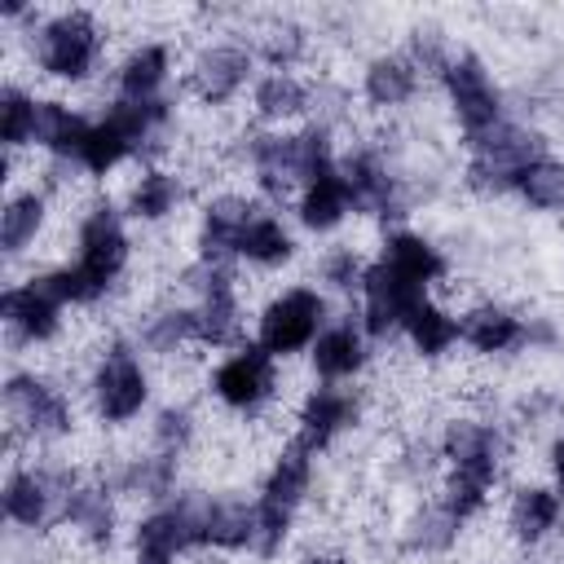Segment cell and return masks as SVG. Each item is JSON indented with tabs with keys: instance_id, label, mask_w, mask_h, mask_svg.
I'll return each instance as SVG.
<instances>
[{
	"instance_id": "6da1fadb",
	"label": "cell",
	"mask_w": 564,
	"mask_h": 564,
	"mask_svg": "<svg viewBox=\"0 0 564 564\" xmlns=\"http://www.w3.org/2000/svg\"><path fill=\"white\" fill-rule=\"evenodd\" d=\"M128 264H132V234L123 207L115 198H93L75 220V256L35 273L66 308H97L101 300L115 295Z\"/></svg>"
},
{
	"instance_id": "7a4b0ae2",
	"label": "cell",
	"mask_w": 564,
	"mask_h": 564,
	"mask_svg": "<svg viewBox=\"0 0 564 564\" xmlns=\"http://www.w3.org/2000/svg\"><path fill=\"white\" fill-rule=\"evenodd\" d=\"M26 48H31V66L48 84L75 88L97 75L106 53V26L97 22L93 9H57V13H44L40 26H31Z\"/></svg>"
},
{
	"instance_id": "3957f363",
	"label": "cell",
	"mask_w": 564,
	"mask_h": 564,
	"mask_svg": "<svg viewBox=\"0 0 564 564\" xmlns=\"http://www.w3.org/2000/svg\"><path fill=\"white\" fill-rule=\"evenodd\" d=\"M84 397L101 427H128L150 410L154 379H150V366L132 335H110L101 344V352L88 366Z\"/></svg>"
},
{
	"instance_id": "277c9868",
	"label": "cell",
	"mask_w": 564,
	"mask_h": 564,
	"mask_svg": "<svg viewBox=\"0 0 564 564\" xmlns=\"http://www.w3.org/2000/svg\"><path fill=\"white\" fill-rule=\"evenodd\" d=\"M463 150H467L463 176H458L463 189H471L476 198H502V194H516V181L533 159L551 154V141L533 123L502 119L498 128L467 137Z\"/></svg>"
},
{
	"instance_id": "5b68a950",
	"label": "cell",
	"mask_w": 564,
	"mask_h": 564,
	"mask_svg": "<svg viewBox=\"0 0 564 564\" xmlns=\"http://www.w3.org/2000/svg\"><path fill=\"white\" fill-rule=\"evenodd\" d=\"M0 397H4V419H9V449L18 441L62 445L79 427L70 392L44 370H9Z\"/></svg>"
},
{
	"instance_id": "8992f818",
	"label": "cell",
	"mask_w": 564,
	"mask_h": 564,
	"mask_svg": "<svg viewBox=\"0 0 564 564\" xmlns=\"http://www.w3.org/2000/svg\"><path fill=\"white\" fill-rule=\"evenodd\" d=\"M326 322H330V295L317 282H291V286L273 291L260 304L251 339L273 361H291V357H300V352H308L317 344Z\"/></svg>"
},
{
	"instance_id": "52a82bcc",
	"label": "cell",
	"mask_w": 564,
	"mask_h": 564,
	"mask_svg": "<svg viewBox=\"0 0 564 564\" xmlns=\"http://www.w3.org/2000/svg\"><path fill=\"white\" fill-rule=\"evenodd\" d=\"M181 286L194 295V317H198V348H225L234 352L238 344H247V317H242V286H238V269L229 264H207V260H189L181 269Z\"/></svg>"
},
{
	"instance_id": "ba28073f",
	"label": "cell",
	"mask_w": 564,
	"mask_h": 564,
	"mask_svg": "<svg viewBox=\"0 0 564 564\" xmlns=\"http://www.w3.org/2000/svg\"><path fill=\"white\" fill-rule=\"evenodd\" d=\"M84 476L70 467V463H18L4 471V485H0V511L13 529L22 533H48L57 529V511H62V498L79 485Z\"/></svg>"
},
{
	"instance_id": "9c48e42d",
	"label": "cell",
	"mask_w": 564,
	"mask_h": 564,
	"mask_svg": "<svg viewBox=\"0 0 564 564\" xmlns=\"http://www.w3.org/2000/svg\"><path fill=\"white\" fill-rule=\"evenodd\" d=\"M436 84L445 93V106H449L463 141L498 128L502 119H511L507 115V97H502V88H498V79L489 70V62L476 48H454V57L436 75Z\"/></svg>"
},
{
	"instance_id": "30bf717a",
	"label": "cell",
	"mask_w": 564,
	"mask_h": 564,
	"mask_svg": "<svg viewBox=\"0 0 564 564\" xmlns=\"http://www.w3.org/2000/svg\"><path fill=\"white\" fill-rule=\"evenodd\" d=\"M278 366H282V361H273L256 339H247V344H238L234 352H225V357L212 366V375H207V397H212L220 410H229V414H238V419H251V414H260L264 405H273L278 383H282Z\"/></svg>"
},
{
	"instance_id": "8fae6325",
	"label": "cell",
	"mask_w": 564,
	"mask_h": 564,
	"mask_svg": "<svg viewBox=\"0 0 564 564\" xmlns=\"http://www.w3.org/2000/svg\"><path fill=\"white\" fill-rule=\"evenodd\" d=\"M507 432L489 419H476V414H454L441 423V436H436V458H441V471H458V476H476L485 485L498 489L502 480V467H507Z\"/></svg>"
},
{
	"instance_id": "7c38bea8",
	"label": "cell",
	"mask_w": 564,
	"mask_h": 564,
	"mask_svg": "<svg viewBox=\"0 0 564 564\" xmlns=\"http://www.w3.org/2000/svg\"><path fill=\"white\" fill-rule=\"evenodd\" d=\"M251 84H256V53L251 44H238V40H207L194 48L185 66V88L207 110L238 101Z\"/></svg>"
},
{
	"instance_id": "4fadbf2b",
	"label": "cell",
	"mask_w": 564,
	"mask_h": 564,
	"mask_svg": "<svg viewBox=\"0 0 564 564\" xmlns=\"http://www.w3.org/2000/svg\"><path fill=\"white\" fill-rule=\"evenodd\" d=\"M339 172L348 181L352 194V212L357 216H375V220H401L410 216V198H405V181L392 172L388 154L370 141H357L348 150H339Z\"/></svg>"
},
{
	"instance_id": "5bb4252c",
	"label": "cell",
	"mask_w": 564,
	"mask_h": 564,
	"mask_svg": "<svg viewBox=\"0 0 564 564\" xmlns=\"http://www.w3.org/2000/svg\"><path fill=\"white\" fill-rule=\"evenodd\" d=\"M427 295H432L427 286L401 278L397 269H388V264L375 256L370 269H366V278H361V291H357V322H361V330H366L375 344H388V339L401 335L410 308L423 304Z\"/></svg>"
},
{
	"instance_id": "9a60e30c",
	"label": "cell",
	"mask_w": 564,
	"mask_h": 564,
	"mask_svg": "<svg viewBox=\"0 0 564 564\" xmlns=\"http://www.w3.org/2000/svg\"><path fill=\"white\" fill-rule=\"evenodd\" d=\"M0 322L13 348H48L62 339L66 304L40 282V273H31L0 291Z\"/></svg>"
},
{
	"instance_id": "2e32d148",
	"label": "cell",
	"mask_w": 564,
	"mask_h": 564,
	"mask_svg": "<svg viewBox=\"0 0 564 564\" xmlns=\"http://www.w3.org/2000/svg\"><path fill=\"white\" fill-rule=\"evenodd\" d=\"M128 551H132V564H181L189 551H198L194 516H189L185 489H181L176 498L159 502V507H145V511L132 520Z\"/></svg>"
},
{
	"instance_id": "e0dca14e",
	"label": "cell",
	"mask_w": 564,
	"mask_h": 564,
	"mask_svg": "<svg viewBox=\"0 0 564 564\" xmlns=\"http://www.w3.org/2000/svg\"><path fill=\"white\" fill-rule=\"evenodd\" d=\"M260 207H264V198L242 194V189H216L212 198H203L198 229H194V260L238 269V238Z\"/></svg>"
},
{
	"instance_id": "ac0fdd59",
	"label": "cell",
	"mask_w": 564,
	"mask_h": 564,
	"mask_svg": "<svg viewBox=\"0 0 564 564\" xmlns=\"http://www.w3.org/2000/svg\"><path fill=\"white\" fill-rule=\"evenodd\" d=\"M361 423V392L348 383H313L295 405L291 441H300L313 454H326L344 432Z\"/></svg>"
},
{
	"instance_id": "d6986e66",
	"label": "cell",
	"mask_w": 564,
	"mask_h": 564,
	"mask_svg": "<svg viewBox=\"0 0 564 564\" xmlns=\"http://www.w3.org/2000/svg\"><path fill=\"white\" fill-rule=\"evenodd\" d=\"M119 494L101 480V476H84L66 498H62V511H57V529L75 533L84 546L93 551H110L115 538H119Z\"/></svg>"
},
{
	"instance_id": "ffe728a7",
	"label": "cell",
	"mask_w": 564,
	"mask_h": 564,
	"mask_svg": "<svg viewBox=\"0 0 564 564\" xmlns=\"http://www.w3.org/2000/svg\"><path fill=\"white\" fill-rule=\"evenodd\" d=\"M375 361V339L361 330L357 317H330L317 344L308 348L313 383H352Z\"/></svg>"
},
{
	"instance_id": "44dd1931",
	"label": "cell",
	"mask_w": 564,
	"mask_h": 564,
	"mask_svg": "<svg viewBox=\"0 0 564 564\" xmlns=\"http://www.w3.org/2000/svg\"><path fill=\"white\" fill-rule=\"evenodd\" d=\"M507 538L520 546V551H538L546 546L560 524H564V494L551 485V480H520L507 498Z\"/></svg>"
},
{
	"instance_id": "7402d4cb",
	"label": "cell",
	"mask_w": 564,
	"mask_h": 564,
	"mask_svg": "<svg viewBox=\"0 0 564 564\" xmlns=\"http://www.w3.org/2000/svg\"><path fill=\"white\" fill-rule=\"evenodd\" d=\"M524 313H516L502 300H476L458 313V344L476 357H516L524 348Z\"/></svg>"
},
{
	"instance_id": "603a6c76",
	"label": "cell",
	"mask_w": 564,
	"mask_h": 564,
	"mask_svg": "<svg viewBox=\"0 0 564 564\" xmlns=\"http://www.w3.org/2000/svg\"><path fill=\"white\" fill-rule=\"evenodd\" d=\"M181 463H185V458H176V454L145 449V454H132V458H119L115 467H106L101 480H106L119 498L159 507V502H167V498L181 494Z\"/></svg>"
},
{
	"instance_id": "cb8c5ba5",
	"label": "cell",
	"mask_w": 564,
	"mask_h": 564,
	"mask_svg": "<svg viewBox=\"0 0 564 564\" xmlns=\"http://www.w3.org/2000/svg\"><path fill=\"white\" fill-rule=\"evenodd\" d=\"M419 88H423V75H419V66L401 48H383V53L366 57L361 79H357L361 101L370 110H379V115H392V110L410 106L419 97Z\"/></svg>"
},
{
	"instance_id": "d4e9b609",
	"label": "cell",
	"mask_w": 564,
	"mask_h": 564,
	"mask_svg": "<svg viewBox=\"0 0 564 564\" xmlns=\"http://www.w3.org/2000/svg\"><path fill=\"white\" fill-rule=\"evenodd\" d=\"M313 480H317V454L286 436L282 449L273 454V463H269L256 498L269 502V507H278V511L300 516L304 502H308V494H313Z\"/></svg>"
},
{
	"instance_id": "484cf974",
	"label": "cell",
	"mask_w": 564,
	"mask_h": 564,
	"mask_svg": "<svg viewBox=\"0 0 564 564\" xmlns=\"http://www.w3.org/2000/svg\"><path fill=\"white\" fill-rule=\"evenodd\" d=\"M172 44L167 40H141L115 62V97L123 101H159L172 84Z\"/></svg>"
},
{
	"instance_id": "4316f807",
	"label": "cell",
	"mask_w": 564,
	"mask_h": 564,
	"mask_svg": "<svg viewBox=\"0 0 564 564\" xmlns=\"http://www.w3.org/2000/svg\"><path fill=\"white\" fill-rule=\"evenodd\" d=\"M181 203H185V176L176 167H163V163L137 167V176L128 181V189L119 198L123 216L137 225H163L181 212Z\"/></svg>"
},
{
	"instance_id": "83f0119b",
	"label": "cell",
	"mask_w": 564,
	"mask_h": 564,
	"mask_svg": "<svg viewBox=\"0 0 564 564\" xmlns=\"http://www.w3.org/2000/svg\"><path fill=\"white\" fill-rule=\"evenodd\" d=\"M313 110V84L295 70H264L251 84V115L260 128H291L308 123Z\"/></svg>"
},
{
	"instance_id": "f1b7e54d",
	"label": "cell",
	"mask_w": 564,
	"mask_h": 564,
	"mask_svg": "<svg viewBox=\"0 0 564 564\" xmlns=\"http://www.w3.org/2000/svg\"><path fill=\"white\" fill-rule=\"evenodd\" d=\"M379 260H383L388 269H397L401 278L427 286V291H432L436 282L449 278V256H445L427 234H419V229H410V225H392V229H383Z\"/></svg>"
},
{
	"instance_id": "f546056e",
	"label": "cell",
	"mask_w": 564,
	"mask_h": 564,
	"mask_svg": "<svg viewBox=\"0 0 564 564\" xmlns=\"http://www.w3.org/2000/svg\"><path fill=\"white\" fill-rule=\"evenodd\" d=\"M132 339L137 348H145L150 357L159 361H172L181 357L185 348H198V317H194V304H176V300H163L154 308H145L132 326Z\"/></svg>"
},
{
	"instance_id": "4dcf8cb0",
	"label": "cell",
	"mask_w": 564,
	"mask_h": 564,
	"mask_svg": "<svg viewBox=\"0 0 564 564\" xmlns=\"http://www.w3.org/2000/svg\"><path fill=\"white\" fill-rule=\"evenodd\" d=\"M291 212H295V225H300L304 234H317V238H322V234H335L348 216H357L339 163H335L330 172H322L317 181L300 185V194L291 198Z\"/></svg>"
},
{
	"instance_id": "1f68e13d",
	"label": "cell",
	"mask_w": 564,
	"mask_h": 564,
	"mask_svg": "<svg viewBox=\"0 0 564 564\" xmlns=\"http://www.w3.org/2000/svg\"><path fill=\"white\" fill-rule=\"evenodd\" d=\"M48 189L44 185H22L9 189L4 207H0V256L4 260H22L48 229Z\"/></svg>"
},
{
	"instance_id": "d6a6232c",
	"label": "cell",
	"mask_w": 564,
	"mask_h": 564,
	"mask_svg": "<svg viewBox=\"0 0 564 564\" xmlns=\"http://www.w3.org/2000/svg\"><path fill=\"white\" fill-rule=\"evenodd\" d=\"M295 256H300L295 229L278 216L273 203H264V207L251 216V225L242 229V238H238V264H251V269L273 273V269H286Z\"/></svg>"
},
{
	"instance_id": "836d02e7",
	"label": "cell",
	"mask_w": 564,
	"mask_h": 564,
	"mask_svg": "<svg viewBox=\"0 0 564 564\" xmlns=\"http://www.w3.org/2000/svg\"><path fill=\"white\" fill-rule=\"evenodd\" d=\"M132 159H141V145L101 110V115H93L88 137H84V145H79V154H75L70 167L79 176H110V172H119Z\"/></svg>"
},
{
	"instance_id": "e575fe53",
	"label": "cell",
	"mask_w": 564,
	"mask_h": 564,
	"mask_svg": "<svg viewBox=\"0 0 564 564\" xmlns=\"http://www.w3.org/2000/svg\"><path fill=\"white\" fill-rule=\"evenodd\" d=\"M401 339L414 348V357L423 361H441L445 352L458 348V313L449 304H441L436 295H427L423 304L410 308L405 326H401Z\"/></svg>"
},
{
	"instance_id": "d590c367",
	"label": "cell",
	"mask_w": 564,
	"mask_h": 564,
	"mask_svg": "<svg viewBox=\"0 0 564 564\" xmlns=\"http://www.w3.org/2000/svg\"><path fill=\"white\" fill-rule=\"evenodd\" d=\"M463 529H467V524H458V520L432 498V502H419V507L405 516V524H401V546H405L410 555H419V560H441V555H449V551L458 546Z\"/></svg>"
},
{
	"instance_id": "8d00e7d4",
	"label": "cell",
	"mask_w": 564,
	"mask_h": 564,
	"mask_svg": "<svg viewBox=\"0 0 564 564\" xmlns=\"http://www.w3.org/2000/svg\"><path fill=\"white\" fill-rule=\"evenodd\" d=\"M308 44H313L308 26H300L295 18H273V22H264V26L256 31L251 53H256V62H264L269 70H295V66L308 57Z\"/></svg>"
},
{
	"instance_id": "74e56055",
	"label": "cell",
	"mask_w": 564,
	"mask_h": 564,
	"mask_svg": "<svg viewBox=\"0 0 564 564\" xmlns=\"http://www.w3.org/2000/svg\"><path fill=\"white\" fill-rule=\"evenodd\" d=\"M516 198H520L529 212L564 216V159H555V154L533 159V163L520 172V181H516Z\"/></svg>"
},
{
	"instance_id": "f35d334b",
	"label": "cell",
	"mask_w": 564,
	"mask_h": 564,
	"mask_svg": "<svg viewBox=\"0 0 564 564\" xmlns=\"http://www.w3.org/2000/svg\"><path fill=\"white\" fill-rule=\"evenodd\" d=\"M35 97L26 84L18 79H4L0 88V145L4 154H18V150H31V132H35Z\"/></svg>"
},
{
	"instance_id": "ab89813d",
	"label": "cell",
	"mask_w": 564,
	"mask_h": 564,
	"mask_svg": "<svg viewBox=\"0 0 564 564\" xmlns=\"http://www.w3.org/2000/svg\"><path fill=\"white\" fill-rule=\"evenodd\" d=\"M198 441V414L189 401H167L154 410L150 419V449H163V454H176L185 458Z\"/></svg>"
},
{
	"instance_id": "60d3db41",
	"label": "cell",
	"mask_w": 564,
	"mask_h": 564,
	"mask_svg": "<svg viewBox=\"0 0 564 564\" xmlns=\"http://www.w3.org/2000/svg\"><path fill=\"white\" fill-rule=\"evenodd\" d=\"M366 269H370V260L352 247V242H335V247H326L322 256H317V286L326 291V295H357L361 291V278H366Z\"/></svg>"
},
{
	"instance_id": "b9f144b4",
	"label": "cell",
	"mask_w": 564,
	"mask_h": 564,
	"mask_svg": "<svg viewBox=\"0 0 564 564\" xmlns=\"http://www.w3.org/2000/svg\"><path fill=\"white\" fill-rule=\"evenodd\" d=\"M436 502L458 520V524H471L489 511L494 502V485L476 480V476H458V471H441V485H436Z\"/></svg>"
},
{
	"instance_id": "7bdbcfd3",
	"label": "cell",
	"mask_w": 564,
	"mask_h": 564,
	"mask_svg": "<svg viewBox=\"0 0 564 564\" xmlns=\"http://www.w3.org/2000/svg\"><path fill=\"white\" fill-rule=\"evenodd\" d=\"M401 53L419 66V75H441V70H445V62L454 57V44H449L445 26H436V22H414V26L405 31Z\"/></svg>"
},
{
	"instance_id": "ee69618b",
	"label": "cell",
	"mask_w": 564,
	"mask_h": 564,
	"mask_svg": "<svg viewBox=\"0 0 564 564\" xmlns=\"http://www.w3.org/2000/svg\"><path fill=\"white\" fill-rule=\"evenodd\" d=\"M352 115V93L335 79H322L313 84V110H308V123L313 128H326V132H339Z\"/></svg>"
},
{
	"instance_id": "f6af8a7d",
	"label": "cell",
	"mask_w": 564,
	"mask_h": 564,
	"mask_svg": "<svg viewBox=\"0 0 564 564\" xmlns=\"http://www.w3.org/2000/svg\"><path fill=\"white\" fill-rule=\"evenodd\" d=\"M524 348L529 352H551L560 348V326L551 317H529L524 322Z\"/></svg>"
},
{
	"instance_id": "bcb514c9",
	"label": "cell",
	"mask_w": 564,
	"mask_h": 564,
	"mask_svg": "<svg viewBox=\"0 0 564 564\" xmlns=\"http://www.w3.org/2000/svg\"><path fill=\"white\" fill-rule=\"evenodd\" d=\"M546 471H551V485L564 494V427L546 441Z\"/></svg>"
},
{
	"instance_id": "7dc6e473",
	"label": "cell",
	"mask_w": 564,
	"mask_h": 564,
	"mask_svg": "<svg viewBox=\"0 0 564 564\" xmlns=\"http://www.w3.org/2000/svg\"><path fill=\"white\" fill-rule=\"evenodd\" d=\"M304 564H352L344 551H313V555H304Z\"/></svg>"
},
{
	"instance_id": "c3c4849f",
	"label": "cell",
	"mask_w": 564,
	"mask_h": 564,
	"mask_svg": "<svg viewBox=\"0 0 564 564\" xmlns=\"http://www.w3.org/2000/svg\"><path fill=\"white\" fill-rule=\"evenodd\" d=\"M511 564H529V560H511Z\"/></svg>"
}]
</instances>
